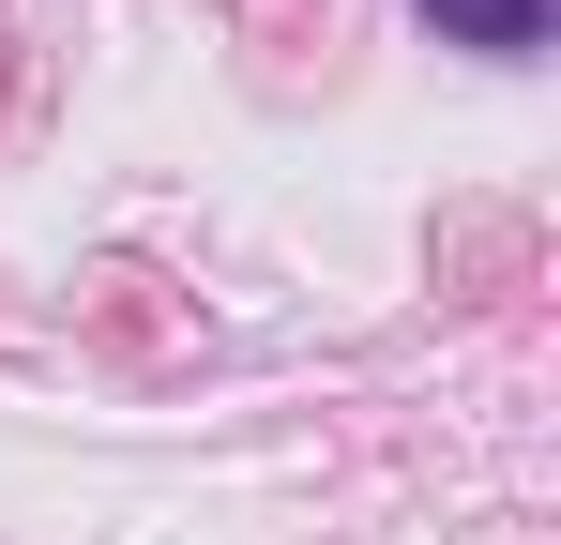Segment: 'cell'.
Segmentation results:
<instances>
[{
  "label": "cell",
  "mask_w": 561,
  "mask_h": 545,
  "mask_svg": "<svg viewBox=\"0 0 561 545\" xmlns=\"http://www.w3.org/2000/svg\"><path fill=\"white\" fill-rule=\"evenodd\" d=\"M425 15H440L456 46H531V31H547V0H425Z\"/></svg>",
  "instance_id": "1"
}]
</instances>
